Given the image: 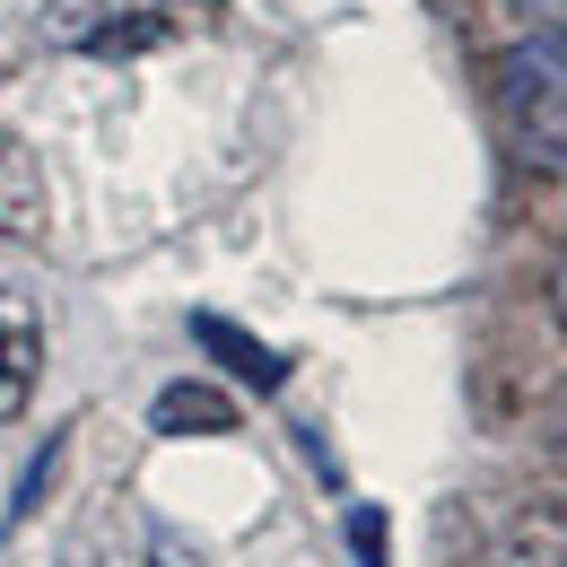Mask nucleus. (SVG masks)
I'll use <instances>...</instances> for the list:
<instances>
[{
	"label": "nucleus",
	"instance_id": "1",
	"mask_svg": "<svg viewBox=\"0 0 567 567\" xmlns=\"http://www.w3.org/2000/svg\"><path fill=\"white\" fill-rule=\"evenodd\" d=\"M497 114L533 166L567 175V27H524L497 62Z\"/></svg>",
	"mask_w": 567,
	"mask_h": 567
},
{
	"label": "nucleus",
	"instance_id": "2",
	"mask_svg": "<svg viewBox=\"0 0 567 567\" xmlns=\"http://www.w3.org/2000/svg\"><path fill=\"white\" fill-rule=\"evenodd\" d=\"M35 375H44V315L27 288H0V420L35 402Z\"/></svg>",
	"mask_w": 567,
	"mask_h": 567
},
{
	"label": "nucleus",
	"instance_id": "3",
	"mask_svg": "<svg viewBox=\"0 0 567 567\" xmlns=\"http://www.w3.org/2000/svg\"><path fill=\"white\" fill-rule=\"evenodd\" d=\"M0 236L9 245H35L44 236V166L18 132H0Z\"/></svg>",
	"mask_w": 567,
	"mask_h": 567
},
{
	"label": "nucleus",
	"instance_id": "4",
	"mask_svg": "<svg viewBox=\"0 0 567 567\" xmlns=\"http://www.w3.org/2000/svg\"><path fill=\"white\" fill-rule=\"evenodd\" d=\"M193 341H202V350H218L236 375H245V384H262V393H280V384H288V358L271 350V341H254V332H236L227 315H193Z\"/></svg>",
	"mask_w": 567,
	"mask_h": 567
},
{
	"label": "nucleus",
	"instance_id": "5",
	"mask_svg": "<svg viewBox=\"0 0 567 567\" xmlns=\"http://www.w3.org/2000/svg\"><path fill=\"white\" fill-rule=\"evenodd\" d=\"M148 420H157V436H218V427H236V402L218 384H166L148 402Z\"/></svg>",
	"mask_w": 567,
	"mask_h": 567
},
{
	"label": "nucleus",
	"instance_id": "6",
	"mask_svg": "<svg viewBox=\"0 0 567 567\" xmlns=\"http://www.w3.org/2000/svg\"><path fill=\"white\" fill-rule=\"evenodd\" d=\"M506 567H567V515H515Z\"/></svg>",
	"mask_w": 567,
	"mask_h": 567
},
{
	"label": "nucleus",
	"instance_id": "7",
	"mask_svg": "<svg viewBox=\"0 0 567 567\" xmlns=\"http://www.w3.org/2000/svg\"><path fill=\"white\" fill-rule=\"evenodd\" d=\"M53 472H62V436H53V445H44L35 463H27V481H18V497H9V524H27V515L44 506V489H53Z\"/></svg>",
	"mask_w": 567,
	"mask_h": 567
},
{
	"label": "nucleus",
	"instance_id": "8",
	"mask_svg": "<svg viewBox=\"0 0 567 567\" xmlns=\"http://www.w3.org/2000/svg\"><path fill=\"white\" fill-rule=\"evenodd\" d=\"M148 567H210V550H202L193 533H175V524H157V533H148Z\"/></svg>",
	"mask_w": 567,
	"mask_h": 567
},
{
	"label": "nucleus",
	"instance_id": "9",
	"mask_svg": "<svg viewBox=\"0 0 567 567\" xmlns=\"http://www.w3.org/2000/svg\"><path fill=\"white\" fill-rule=\"evenodd\" d=\"M350 550H358V567H384V515L375 506H350Z\"/></svg>",
	"mask_w": 567,
	"mask_h": 567
},
{
	"label": "nucleus",
	"instance_id": "10",
	"mask_svg": "<svg viewBox=\"0 0 567 567\" xmlns=\"http://www.w3.org/2000/svg\"><path fill=\"white\" fill-rule=\"evenodd\" d=\"M62 567H114V550H105V524H79L71 550H62Z\"/></svg>",
	"mask_w": 567,
	"mask_h": 567
},
{
	"label": "nucleus",
	"instance_id": "11",
	"mask_svg": "<svg viewBox=\"0 0 567 567\" xmlns=\"http://www.w3.org/2000/svg\"><path fill=\"white\" fill-rule=\"evenodd\" d=\"M515 27H567V0H497Z\"/></svg>",
	"mask_w": 567,
	"mask_h": 567
}]
</instances>
